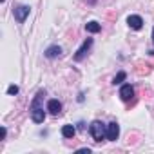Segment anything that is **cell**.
Segmentation results:
<instances>
[{
  "label": "cell",
  "instance_id": "6",
  "mask_svg": "<svg viewBox=\"0 0 154 154\" xmlns=\"http://www.w3.org/2000/svg\"><path fill=\"white\" fill-rule=\"evenodd\" d=\"M127 24H129V27L134 29V31H140V29L143 27V20H141L140 15H131V17L127 18Z\"/></svg>",
  "mask_w": 154,
  "mask_h": 154
},
{
  "label": "cell",
  "instance_id": "13",
  "mask_svg": "<svg viewBox=\"0 0 154 154\" xmlns=\"http://www.w3.org/2000/svg\"><path fill=\"white\" fill-rule=\"evenodd\" d=\"M18 93V87L17 85H9L8 87V94H17Z\"/></svg>",
  "mask_w": 154,
  "mask_h": 154
},
{
  "label": "cell",
  "instance_id": "14",
  "mask_svg": "<svg viewBox=\"0 0 154 154\" xmlns=\"http://www.w3.org/2000/svg\"><path fill=\"white\" fill-rule=\"evenodd\" d=\"M152 42H154V29H152Z\"/></svg>",
  "mask_w": 154,
  "mask_h": 154
},
{
  "label": "cell",
  "instance_id": "2",
  "mask_svg": "<svg viewBox=\"0 0 154 154\" xmlns=\"http://www.w3.org/2000/svg\"><path fill=\"white\" fill-rule=\"evenodd\" d=\"M89 134L93 136L94 141H102L103 138H107V125L102 123L100 120H94V122L89 125Z\"/></svg>",
  "mask_w": 154,
  "mask_h": 154
},
{
  "label": "cell",
  "instance_id": "11",
  "mask_svg": "<svg viewBox=\"0 0 154 154\" xmlns=\"http://www.w3.org/2000/svg\"><path fill=\"white\" fill-rule=\"evenodd\" d=\"M74 134H76V129L72 125H63L62 127V136L63 138H72Z\"/></svg>",
  "mask_w": 154,
  "mask_h": 154
},
{
  "label": "cell",
  "instance_id": "3",
  "mask_svg": "<svg viewBox=\"0 0 154 154\" xmlns=\"http://www.w3.org/2000/svg\"><path fill=\"white\" fill-rule=\"evenodd\" d=\"M29 11H31V8H29V6H18V8H15V11H13L15 20H17L18 24H24V22H26V18L29 17Z\"/></svg>",
  "mask_w": 154,
  "mask_h": 154
},
{
  "label": "cell",
  "instance_id": "9",
  "mask_svg": "<svg viewBox=\"0 0 154 154\" xmlns=\"http://www.w3.org/2000/svg\"><path fill=\"white\" fill-rule=\"evenodd\" d=\"M47 58H56V56H60L62 54V47L60 45H51V47H47L45 49V53H44Z\"/></svg>",
  "mask_w": 154,
  "mask_h": 154
},
{
  "label": "cell",
  "instance_id": "15",
  "mask_svg": "<svg viewBox=\"0 0 154 154\" xmlns=\"http://www.w3.org/2000/svg\"><path fill=\"white\" fill-rule=\"evenodd\" d=\"M0 2H4V0H0Z\"/></svg>",
  "mask_w": 154,
  "mask_h": 154
},
{
  "label": "cell",
  "instance_id": "1",
  "mask_svg": "<svg viewBox=\"0 0 154 154\" xmlns=\"http://www.w3.org/2000/svg\"><path fill=\"white\" fill-rule=\"evenodd\" d=\"M44 96H45V91H38V94L35 96V100H33V103H31V107H29V111H31V120H33L35 123H42V122L45 120L44 107L40 105V102H42Z\"/></svg>",
  "mask_w": 154,
  "mask_h": 154
},
{
  "label": "cell",
  "instance_id": "12",
  "mask_svg": "<svg viewBox=\"0 0 154 154\" xmlns=\"http://www.w3.org/2000/svg\"><path fill=\"white\" fill-rule=\"evenodd\" d=\"M125 78H127V74H125L123 71H120V72H118V74L114 76V80H112V84H114V85H118V84H122V82H123Z\"/></svg>",
  "mask_w": 154,
  "mask_h": 154
},
{
  "label": "cell",
  "instance_id": "10",
  "mask_svg": "<svg viewBox=\"0 0 154 154\" xmlns=\"http://www.w3.org/2000/svg\"><path fill=\"white\" fill-rule=\"evenodd\" d=\"M100 29H102V26L98 22H94V20H91V22L85 24V31L87 33H100Z\"/></svg>",
  "mask_w": 154,
  "mask_h": 154
},
{
  "label": "cell",
  "instance_id": "7",
  "mask_svg": "<svg viewBox=\"0 0 154 154\" xmlns=\"http://www.w3.org/2000/svg\"><path fill=\"white\" fill-rule=\"evenodd\" d=\"M132 96H134V89H132V85H131V84L122 85V89H120V98H122L123 102H129Z\"/></svg>",
  "mask_w": 154,
  "mask_h": 154
},
{
  "label": "cell",
  "instance_id": "4",
  "mask_svg": "<svg viewBox=\"0 0 154 154\" xmlns=\"http://www.w3.org/2000/svg\"><path fill=\"white\" fill-rule=\"evenodd\" d=\"M91 45H93V38H87V40H85V42L80 45V49L76 51V54H74V60H76V62H82V60L85 58V54L89 53Z\"/></svg>",
  "mask_w": 154,
  "mask_h": 154
},
{
  "label": "cell",
  "instance_id": "8",
  "mask_svg": "<svg viewBox=\"0 0 154 154\" xmlns=\"http://www.w3.org/2000/svg\"><path fill=\"white\" fill-rule=\"evenodd\" d=\"M47 111L56 116V114H60V111H62V103H60L58 100H49V102H47Z\"/></svg>",
  "mask_w": 154,
  "mask_h": 154
},
{
  "label": "cell",
  "instance_id": "5",
  "mask_svg": "<svg viewBox=\"0 0 154 154\" xmlns=\"http://www.w3.org/2000/svg\"><path fill=\"white\" fill-rule=\"evenodd\" d=\"M118 136H120V125H118L116 122H111V123L107 125V140H109V141H116Z\"/></svg>",
  "mask_w": 154,
  "mask_h": 154
}]
</instances>
